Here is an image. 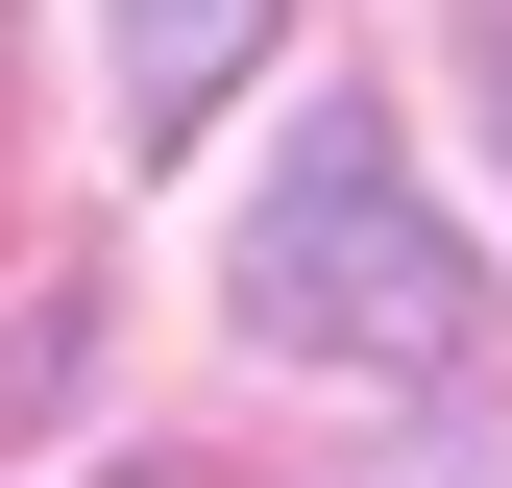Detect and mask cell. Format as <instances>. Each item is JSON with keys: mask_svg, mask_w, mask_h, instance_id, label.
Wrapping results in <instances>:
<instances>
[{"mask_svg": "<svg viewBox=\"0 0 512 488\" xmlns=\"http://www.w3.org/2000/svg\"><path fill=\"white\" fill-rule=\"evenodd\" d=\"M244 342L366 366V391H439V366L488 342V269L439 244V196L391 171V122H342V98L293 122V171L244 196Z\"/></svg>", "mask_w": 512, "mask_h": 488, "instance_id": "obj_1", "label": "cell"}, {"mask_svg": "<svg viewBox=\"0 0 512 488\" xmlns=\"http://www.w3.org/2000/svg\"><path fill=\"white\" fill-rule=\"evenodd\" d=\"M244 49H269V0H122V122H147V147H196Z\"/></svg>", "mask_w": 512, "mask_h": 488, "instance_id": "obj_2", "label": "cell"}, {"mask_svg": "<svg viewBox=\"0 0 512 488\" xmlns=\"http://www.w3.org/2000/svg\"><path fill=\"white\" fill-rule=\"evenodd\" d=\"M439 25H464V74H488V147H512V0H439Z\"/></svg>", "mask_w": 512, "mask_h": 488, "instance_id": "obj_3", "label": "cell"}, {"mask_svg": "<svg viewBox=\"0 0 512 488\" xmlns=\"http://www.w3.org/2000/svg\"><path fill=\"white\" fill-rule=\"evenodd\" d=\"M147 488H196V464H147Z\"/></svg>", "mask_w": 512, "mask_h": 488, "instance_id": "obj_4", "label": "cell"}]
</instances>
